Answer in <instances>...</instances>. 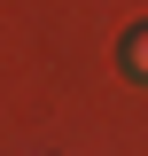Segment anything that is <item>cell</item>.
<instances>
[{"label":"cell","instance_id":"1","mask_svg":"<svg viewBox=\"0 0 148 156\" xmlns=\"http://www.w3.org/2000/svg\"><path fill=\"white\" fill-rule=\"evenodd\" d=\"M125 70L148 86V31H132V39H125Z\"/></svg>","mask_w":148,"mask_h":156}]
</instances>
